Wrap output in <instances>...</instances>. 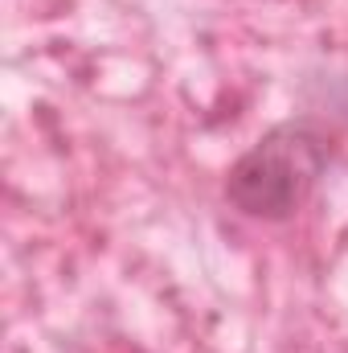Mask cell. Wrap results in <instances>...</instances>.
<instances>
[{
    "label": "cell",
    "mask_w": 348,
    "mask_h": 353,
    "mask_svg": "<svg viewBox=\"0 0 348 353\" xmlns=\"http://www.w3.org/2000/svg\"><path fill=\"white\" fill-rule=\"evenodd\" d=\"M336 157V128L320 115L283 119L230 165L226 201L254 222H287L316 193Z\"/></svg>",
    "instance_id": "1"
}]
</instances>
